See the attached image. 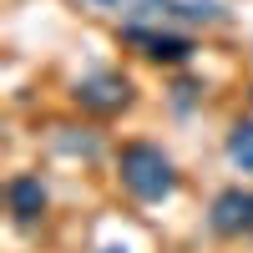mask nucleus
<instances>
[{"label": "nucleus", "mask_w": 253, "mask_h": 253, "mask_svg": "<svg viewBox=\"0 0 253 253\" xmlns=\"http://www.w3.org/2000/svg\"><path fill=\"white\" fill-rule=\"evenodd\" d=\"M117 177L137 203H167L177 193V162L162 152L157 142H126L117 152Z\"/></svg>", "instance_id": "1"}, {"label": "nucleus", "mask_w": 253, "mask_h": 253, "mask_svg": "<svg viewBox=\"0 0 253 253\" xmlns=\"http://www.w3.org/2000/svg\"><path fill=\"white\" fill-rule=\"evenodd\" d=\"M71 101L81 112H91V117H117V112H126L137 101V86H132L126 71L101 66V71H86V76L71 81Z\"/></svg>", "instance_id": "2"}, {"label": "nucleus", "mask_w": 253, "mask_h": 253, "mask_svg": "<svg viewBox=\"0 0 253 253\" xmlns=\"http://www.w3.org/2000/svg\"><path fill=\"white\" fill-rule=\"evenodd\" d=\"M122 46H132L142 61H157V66H187L198 41L172 26H122Z\"/></svg>", "instance_id": "3"}, {"label": "nucleus", "mask_w": 253, "mask_h": 253, "mask_svg": "<svg viewBox=\"0 0 253 253\" xmlns=\"http://www.w3.org/2000/svg\"><path fill=\"white\" fill-rule=\"evenodd\" d=\"M208 233L213 238H248L253 233V187H223L208 203Z\"/></svg>", "instance_id": "4"}, {"label": "nucleus", "mask_w": 253, "mask_h": 253, "mask_svg": "<svg viewBox=\"0 0 253 253\" xmlns=\"http://www.w3.org/2000/svg\"><path fill=\"white\" fill-rule=\"evenodd\" d=\"M5 208H10V223L15 228H36L51 208V187L41 172H15L5 182Z\"/></svg>", "instance_id": "5"}, {"label": "nucleus", "mask_w": 253, "mask_h": 253, "mask_svg": "<svg viewBox=\"0 0 253 253\" xmlns=\"http://www.w3.org/2000/svg\"><path fill=\"white\" fill-rule=\"evenodd\" d=\"M76 5L117 15L122 26H167V15H172V0H76Z\"/></svg>", "instance_id": "6"}, {"label": "nucleus", "mask_w": 253, "mask_h": 253, "mask_svg": "<svg viewBox=\"0 0 253 253\" xmlns=\"http://www.w3.org/2000/svg\"><path fill=\"white\" fill-rule=\"evenodd\" d=\"M51 147H56L61 157H81V162H96L101 157V137L91 132V126H56Z\"/></svg>", "instance_id": "7"}, {"label": "nucleus", "mask_w": 253, "mask_h": 253, "mask_svg": "<svg viewBox=\"0 0 253 253\" xmlns=\"http://www.w3.org/2000/svg\"><path fill=\"white\" fill-rule=\"evenodd\" d=\"M223 157L233 172H253V117H238L223 137Z\"/></svg>", "instance_id": "8"}, {"label": "nucleus", "mask_w": 253, "mask_h": 253, "mask_svg": "<svg viewBox=\"0 0 253 253\" xmlns=\"http://www.w3.org/2000/svg\"><path fill=\"white\" fill-rule=\"evenodd\" d=\"M203 91H208L203 81H193V76H177V81H172V112H177V117H187V112H193L198 101H203Z\"/></svg>", "instance_id": "9"}, {"label": "nucleus", "mask_w": 253, "mask_h": 253, "mask_svg": "<svg viewBox=\"0 0 253 253\" xmlns=\"http://www.w3.org/2000/svg\"><path fill=\"white\" fill-rule=\"evenodd\" d=\"M96 253H126V248L122 243H107V248H96Z\"/></svg>", "instance_id": "10"}]
</instances>
